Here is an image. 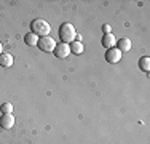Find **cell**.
<instances>
[{
    "label": "cell",
    "mask_w": 150,
    "mask_h": 144,
    "mask_svg": "<svg viewBox=\"0 0 150 144\" xmlns=\"http://www.w3.org/2000/svg\"><path fill=\"white\" fill-rule=\"evenodd\" d=\"M139 67H141L144 72H149V69H150V58L149 56L141 58V59H139Z\"/></svg>",
    "instance_id": "12"
},
{
    "label": "cell",
    "mask_w": 150,
    "mask_h": 144,
    "mask_svg": "<svg viewBox=\"0 0 150 144\" xmlns=\"http://www.w3.org/2000/svg\"><path fill=\"white\" fill-rule=\"evenodd\" d=\"M2 50H3V46H2V43H0V55H2Z\"/></svg>",
    "instance_id": "15"
},
{
    "label": "cell",
    "mask_w": 150,
    "mask_h": 144,
    "mask_svg": "<svg viewBox=\"0 0 150 144\" xmlns=\"http://www.w3.org/2000/svg\"><path fill=\"white\" fill-rule=\"evenodd\" d=\"M0 66L2 67H11L13 66V55H10V53H2V55H0Z\"/></svg>",
    "instance_id": "9"
},
{
    "label": "cell",
    "mask_w": 150,
    "mask_h": 144,
    "mask_svg": "<svg viewBox=\"0 0 150 144\" xmlns=\"http://www.w3.org/2000/svg\"><path fill=\"white\" fill-rule=\"evenodd\" d=\"M69 46H70V53H75V55H81V53H83V50H85L83 43L78 42V40H74Z\"/></svg>",
    "instance_id": "10"
},
{
    "label": "cell",
    "mask_w": 150,
    "mask_h": 144,
    "mask_svg": "<svg viewBox=\"0 0 150 144\" xmlns=\"http://www.w3.org/2000/svg\"><path fill=\"white\" fill-rule=\"evenodd\" d=\"M101 43H102V46H105L107 50H109V48H115V43H117L115 35H113L112 32H110V34H104V35H102Z\"/></svg>",
    "instance_id": "7"
},
{
    "label": "cell",
    "mask_w": 150,
    "mask_h": 144,
    "mask_svg": "<svg viewBox=\"0 0 150 144\" xmlns=\"http://www.w3.org/2000/svg\"><path fill=\"white\" fill-rule=\"evenodd\" d=\"M0 109H2L3 114H13V104L11 103H3L2 106H0Z\"/></svg>",
    "instance_id": "13"
},
{
    "label": "cell",
    "mask_w": 150,
    "mask_h": 144,
    "mask_svg": "<svg viewBox=\"0 0 150 144\" xmlns=\"http://www.w3.org/2000/svg\"><path fill=\"white\" fill-rule=\"evenodd\" d=\"M13 125H15L13 114H2V117H0V127L3 130H10V128H13Z\"/></svg>",
    "instance_id": "6"
},
{
    "label": "cell",
    "mask_w": 150,
    "mask_h": 144,
    "mask_svg": "<svg viewBox=\"0 0 150 144\" xmlns=\"http://www.w3.org/2000/svg\"><path fill=\"white\" fill-rule=\"evenodd\" d=\"M30 29H32V34H35L38 38L46 37V35H50V32H51V26H50L45 19H38V18L30 23Z\"/></svg>",
    "instance_id": "1"
},
{
    "label": "cell",
    "mask_w": 150,
    "mask_h": 144,
    "mask_svg": "<svg viewBox=\"0 0 150 144\" xmlns=\"http://www.w3.org/2000/svg\"><path fill=\"white\" fill-rule=\"evenodd\" d=\"M54 56L59 58V59H66L67 56L70 55V46L67 45V43H56V48H54Z\"/></svg>",
    "instance_id": "4"
},
{
    "label": "cell",
    "mask_w": 150,
    "mask_h": 144,
    "mask_svg": "<svg viewBox=\"0 0 150 144\" xmlns=\"http://www.w3.org/2000/svg\"><path fill=\"white\" fill-rule=\"evenodd\" d=\"M110 31H112V29H110L109 24H104V26H102V32H104V34H110Z\"/></svg>",
    "instance_id": "14"
},
{
    "label": "cell",
    "mask_w": 150,
    "mask_h": 144,
    "mask_svg": "<svg viewBox=\"0 0 150 144\" xmlns=\"http://www.w3.org/2000/svg\"><path fill=\"white\" fill-rule=\"evenodd\" d=\"M24 42H26L29 46H37L38 45V37L35 34H32V32H29V34L24 35Z\"/></svg>",
    "instance_id": "11"
},
{
    "label": "cell",
    "mask_w": 150,
    "mask_h": 144,
    "mask_svg": "<svg viewBox=\"0 0 150 144\" xmlns=\"http://www.w3.org/2000/svg\"><path fill=\"white\" fill-rule=\"evenodd\" d=\"M37 46L42 50V51H45V53H51V51H54V48H56V42L53 40L50 35H46V37L38 38V45Z\"/></svg>",
    "instance_id": "3"
},
{
    "label": "cell",
    "mask_w": 150,
    "mask_h": 144,
    "mask_svg": "<svg viewBox=\"0 0 150 144\" xmlns=\"http://www.w3.org/2000/svg\"><path fill=\"white\" fill-rule=\"evenodd\" d=\"M117 50H120L121 53H126L131 50V40L129 38H120L117 40Z\"/></svg>",
    "instance_id": "8"
},
{
    "label": "cell",
    "mask_w": 150,
    "mask_h": 144,
    "mask_svg": "<svg viewBox=\"0 0 150 144\" xmlns=\"http://www.w3.org/2000/svg\"><path fill=\"white\" fill-rule=\"evenodd\" d=\"M120 59H121V51H120V50H117V48H109V50L105 51V61H107V63L117 64V63H120Z\"/></svg>",
    "instance_id": "5"
},
{
    "label": "cell",
    "mask_w": 150,
    "mask_h": 144,
    "mask_svg": "<svg viewBox=\"0 0 150 144\" xmlns=\"http://www.w3.org/2000/svg\"><path fill=\"white\" fill-rule=\"evenodd\" d=\"M75 37H77V32H75V27L72 26L70 23H64L61 24L59 27V38L62 43H72L75 40Z\"/></svg>",
    "instance_id": "2"
}]
</instances>
